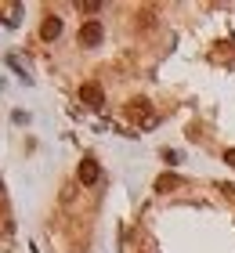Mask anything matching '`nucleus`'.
<instances>
[{"label": "nucleus", "mask_w": 235, "mask_h": 253, "mask_svg": "<svg viewBox=\"0 0 235 253\" xmlns=\"http://www.w3.org/2000/svg\"><path fill=\"white\" fill-rule=\"evenodd\" d=\"M127 116H131V120H138L141 126H156V112H152V105H148L145 98L131 101V105H127Z\"/></svg>", "instance_id": "f257e3e1"}, {"label": "nucleus", "mask_w": 235, "mask_h": 253, "mask_svg": "<svg viewBox=\"0 0 235 253\" xmlns=\"http://www.w3.org/2000/svg\"><path fill=\"white\" fill-rule=\"evenodd\" d=\"M76 177H80V185H98V177H101V167H98V159H84L80 163V170H76Z\"/></svg>", "instance_id": "f03ea898"}, {"label": "nucleus", "mask_w": 235, "mask_h": 253, "mask_svg": "<svg viewBox=\"0 0 235 253\" xmlns=\"http://www.w3.org/2000/svg\"><path fill=\"white\" fill-rule=\"evenodd\" d=\"M80 101H84L87 109H101L105 105V94H101L98 84H84V87H80Z\"/></svg>", "instance_id": "7ed1b4c3"}, {"label": "nucleus", "mask_w": 235, "mask_h": 253, "mask_svg": "<svg viewBox=\"0 0 235 253\" xmlns=\"http://www.w3.org/2000/svg\"><path fill=\"white\" fill-rule=\"evenodd\" d=\"M101 43V22H84L80 29V47H98Z\"/></svg>", "instance_id": "20e7f679"}, {"label": "nucleus", "mask_w": 235, "mask_h": 253, "mask_svg": "<svg viewBox=\"0 0 235 253\" xmlns=\"http://www.w3.org/2000/svg\"><path fill=\"white\" fill-rule=\"evenodd\" d=\"M40 37H44V40H58V37H62V18H58V15H47L44 26H40Z\"/></svg>", "instance_id": "39448f33"}, {"label": "nucleus", "mask_w": 235, "mask_h": 253, "mask_svg": "<svg viewBox=\"0 0 235 253\" xmlns=\"http://www.w3.org/2000/svg\"><path fill=\"white\" fill-rule=\"evenodd\" d=\"M170 188H181V177H178V174H163V177H156V192H170Z\"/></svg>", "instance_id": "423d86ee"}, {"label": "nucleus", "mask_w": 235, "mask_h": 253, "mask_svg": "<svg viewBox=\"0 0 235 253\" xmlns=\"http://www.w3.org/2000/svg\"><path fill=\"white\" fill-rule=\"evenodd\" d=\"M80 11H84V15H98L101 4H98V0H84V4H80Z\"/></svg>", "instance_id": "0eeeda50"}, {"label": "nucleus", "mask_w": 235, "mask_h": 253, "mask_svg": "<svg viewBox=\"0 0 235 253\" xmlns=\"http://www.w3.org/2000/svg\"><path fill=\"white\" fill-rule=\"evenodd\" d=\"M225 159H228V167H235V148H228V152H225Z\"/></svg>", "instance_id": "6e6552de"}, {"label": "nucleus", "mask_w": 235, "mask_h": 253, "mask_svg": "<svg viewBox=\"0 0 235 253\" xmlns=\"http://www.w3.org/2000/svg\"><path fill=\"white\" fill-rule=\"evenodd\" d=\"M0 195H4V181H0Z\"/></svg>", "instance_id": "1a4fd4ad"}]
</instances>
